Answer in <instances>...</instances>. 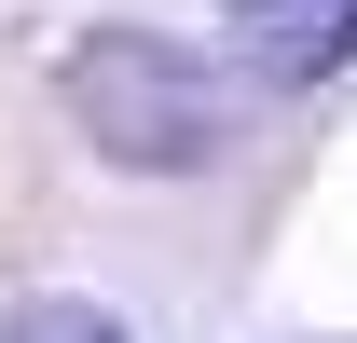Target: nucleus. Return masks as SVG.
<instances>
[{
  "mask_svg": "<svg viewBox=\"0 0 357 343\" xmlns=\"http://www.w3.org/2000/svg\"><path fill=\"white\" fill-rule=\"evenodd\" d=\"M55 96H69L83 151L124 165V178H192V165L234 151V83L165 28H83L55 55Z\"/></svg>",
  "mask_w": 357,
  "mask_h": 343,
  "instance_id": "f257e3e1",
  "label": "nucleus"
},
{
  "mask_svg": "<svg viewBox=\"0 0 357 343\" xmlns=\"http://www.w3.org/2000/svg\"><path fill=\"white\" fill-rule=\"evenodd\" d=\"M0 343H124V316H96V302H14Z\"/></svg>",
  "mask_w": 357,
  "mask_h": 343,
  "instance_id": "7ed1b4c3",
  "label": "nucleus"
},
{
  "mask_svg": "<svg viewBox=\"0 0 357 343\" xmlns=\"http://www.w3.org/2000/svg\"><path fill=\"white\" fill-rule=\"evenodd\" d=\"M234 55H248V83L316 96L330 69H357V0H234Z\"/></svg>",
  "mask_w": 357,
  "mask_h": 343,
  "instance_id": "f03ea898",
  "label": "nucleus"
}]
</instances>
